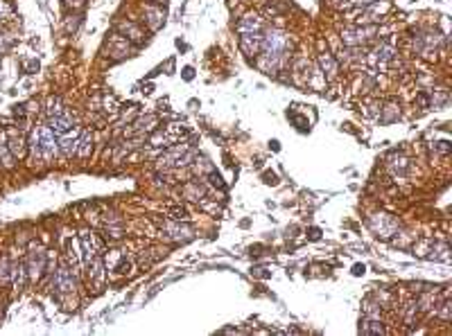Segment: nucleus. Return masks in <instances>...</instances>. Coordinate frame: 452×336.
Returning a JSON list of instances; mask_svg holds the SVG:
<instances>
[{"label":"nucleus","instance_id":"obj_1","mask_svg":"<svg viewBox=\"0 0 452 336\" xmlns=\"http://www.w3.org/2000/svg\"><path fill=\"white\" fill-rule=\"evenodd\" d=\"M30 149H32L34 158H43L50 160L52 156L59 149V143L55 140V133H52L50 127H36L32 133V140H30Z\"/></svg>","mask_w":452,"mask_h":336},{"label":"nucleus","instance_id":"obj_2","mask_svg":"<svg viewBox=\"0 0 452 336\" xmlns=\"http://www.w3.org/2000/svg\"><path fill=\"white\" fill-rule=\"evenodd\" d=\"M369 226L373 228V233H375L378 237H391V235H396V230H398L396 219L389 217V214H375V217H371Z\"/></svg>","mask_w":452,"mask_h":336},{"label":"nucleus","instance_id":"obj_3","mask_svg":"<svg viewBox=\"0 0 452 336\" xmlns=\"http://www.w3.org/2000/svg\"><path fill=\"white\" fill-rule=\"evenodd\" d=\"M378 30L375 27H355V30H344L341 32V39H344L346 45H360L364 41H369Z\"/></svg>","mask_w":452,"mask_h":336},{"label":"nucleus","instance_id":"obj_4","mask_svg":"<svg viewBox=\"0 0 452 336\" xmlns=\"http://www.w3.org/2000/svg\"><path fill=\"white\" fill-rule=\"evenodd\" d=\"M52 287L61 293H68L75 289V277H72V273L68 269H59L55 273V277H52Z\"/></svg>","mask_w":452,"mask_h":336},{"label":"nucleus","instance_id":"obj_5","mask_svg":"<svg viewBox=\"0 0 452 336\" xmlns=\"http://www.w3.org/2000/svg\"><path fill=\"white\" fill-rule=\"evenodd\" d=\"M240 48H242L244 54H258V52L262 50V34L260 32L242 34V39H240Z\"/></svg>","mask_w":452,"mask_h":336},{"label":"nucleus","instance_id":"obj_6","mask_svg":"<svg viewBox=\"0 0 452 336\" xmlns=\"http://www.w3.org/2000/svg\"><path fill=\"white\" fill-rule=\"evenodd\" d=\"M48 127L52 129V133L55 135H66L68 131H72L75 127H72V118L68 113H61V115H55V118H50V124Z\"/></svg>","mask_w":452,"mask_h":336},{"label":"nucleus","instance_id":"obj_7","mask_svg":"<svg viewBox=\"0 0 452 336\" xmlns=\"http://www.w3.org/2000/svg\"><path fill=\"white\" fill-rule=\"evenodd\" d=\"M91 149H93V133L88 129H84L80 133V138H77V151L75 154L82 156V158H86V156L91 154Z\"/></svg>","mask_w":452,"mask_h":336},{"label":"nucleus","instance_id":"obj_8","mask_svg":"<svg viewBox=\"0 0 452 336\" xmlns=\"http://www.w3.org/2000/svg\"><path fill=\"white\" fill-rule=\"evenodd\" d=\"M165 235H170V237L174 239H190L192 237V230L188 228V226H179V223H165Z\"/></svg>","mask_w":452,"mask_h":336},{"label":"nucleus","instance_id":"obj_9","mask_svg":"<svg viewBox=\"0 0 452 336\" xmlns=\"http://www.w3.org/2000/svg\"><path fill=\"white\" fill-rule=\"evenodd\" d=\"M59 149L64 156H72L77 151V138H75V129L68 131L66 135H61V143H59Z\"/></svg>","mask_w":452,"mask_h":336},{"label":"nucleus","instance_id":"obj_10","mask_svg":"<svg viewBox=\"0 0 452 336\" xmlns=\"http://www.w3.org/2000/svg\"><path fill=\"white\" fill-rule=\"evenodd\" d=\"M262 30V20L256 16H246L244 20L238 23V32L240 34H251V32H260Z\"/></svg>","mask_w":452,"mask_h":336},{"label":"nucleus","instance_id":"obj_11","mask_svg":"<svg viewBox=\"0 0 452 336\" xmlns=\"http://www.w3.org/2000/svg\"><path fill=\"white\" fill-rule=\"evenodd\" d=\"M80 241L84 246V255H86V262H93L95 260V241H93V235L91 233H82L80 235Z\"/></svg>","mask_w":452,"mask_h":336},{"label":"nucleus","instance_id":"obj_12","mask_svg":"<svg viewBox=\"0 0 452 336\" xmlns=\"http://www.w3.org/2000/svg\"><path fill=\"white\" fill-rule=\"evenodd\" d=\"M43 266H45V253H32V260H30V277L36 280V277L41 275V271H43Z\"/></svg>","mask_w":452,"mask_h":336},{"label":"nucleus","instance_id":"obj_13","mask_svg":"<svg viewBox=\"0 0 452 336\" xmlns=\"http://www.w3.org/2000/svg\"><path fill=\"white\" fill-rule=\"evenodd\" d=\"M9 151H12V156H23L25 154V140L20 138V135H12L9 138Z\"/></svg>","mask_w":452,"mask_h":336},{"label":"nucleus","instance_id":"obj_14","mask_svg":"<svg viewBox=\"0 0 452 336\" xmlns=\"http://www.w3.org/2000/svg\"><path fill=\"white\" fill-rule=\"evenodd\" d=\"M319 64H321L323 72H325L328 77H333L335 72H337V64L333 61V57H330V54H321V57H319Z\"/></svg>","mask_w":452,"mask_h":336},{"label":"nucleus","instance_id":"obj_15","mask_svg":"<svg viewBox=\"0 0 452 336\" xmlns=\"http://www.w3.org/2000/svg\"><path fill=\"white\" fill-rule=\"evenodd\" d=\"M0 162H3L5 167H14V156H12V151H9L7 143H5L3 138H0Z\"/></svg>","mask_w":452,"mask_h":336},{"label":"nucleus","instance_id":"obj_16","mask_svg":"<svg viewBox=\"0 0 452 336\" xmlns=\"http://www.w3.org/2000/svg\"><path fill=\"white\" fill-rule=\"evenodd\" d=\"M183 192H186V197L192 199V201H199V197H204V187H199L197 183H188V185L183 187Z\"/></svg>","mask_w":452,"mask_h":336},{"label":"nucleus","instance_id":"obj_17","mask_svg":"<svg viewBox=\"0 0 452 336\" xmlns=\"http://www.w3.org/2000/svg\"><path fill=\"white\" fill-rule=\"evenodd\" d=\"M48 113H50V118H55V115H61V113H64L59 97H50V102H48Z\"/></svg>","mask_w":452,"mask_h":336},{"label":"nucleus","instance_id":"obj_18","mask_svg":"<svg viewBox=\"0 0 452 336\" xmlns=\"http://www.w3.org/2000/svg\"><path fill=\"white\" fill-rule=\"evenodd\" d=\"M430 257H432V260L436 257V260H443V262H448V260H450V255H448V246H445V244L436 246V248L432 250V255H430Z\"/></svg>","mask_w":452,"mask_h":336},{"label":"nucleus","instance_id":"obj_19","mask_svg":"<svg viewBox=\"0 0 452 336\" xmlns=\"http://www.w3.org/2000/svg\"><path fill=\"white\" fill-rule=\"evenodd\" d=\"M91 277H93V280H95V282L102 280V262H99L97 257H95V260H93V271H91Z\"/></svg>","mask_w":452,"mask_h":336},{"label":"nucleus","instance_id":"obj_20","mask_svg":"<svg viewBox=\"0 0 452 336\" xmlns=\"http://www.w3.org/2000/svg\"><path fill=\"white\" fill-rule=\"evenodd\" d=\"M9 262L7 260H0V282H9Z\"/></svg>","mask_w":452,"mask_h":336},{"label":"nucleus","instance_id":"obj_21","mask_svg":"<svg viewBox=\"0 0 452 336\" xmlns=\"http://www.w3.org/2000/svg\"><path fill=\"white\" fill-rule=\"evenodd\" d=\"M12 12H14L12 5H9L7 0H0V18H9V16H12Z\"/></svg>","mask_w":452,"mask_h":336},{"label":"nucleus","instance_id":"obj_22","mask_svg":"<svg viewBox=\"0 0 452 336\" xmlns=\"http://www.w3.org/2000/svg\"><path fill=\"white\" fill-rule=\"evenodd\" d=\"M441 307H443V309H441V314H439V316L443 318V320H450V302H443V304H441Z\"/></svg>","mask_w":452,"mask_h":336},{"label":"nucleus","instance_id":"obj_23","mask_svg":"<svg viewBox=\"0 0 452 336\" xmlns=\"http://www.w3.org/2000/svg\"><path fill=\"white\" fill-rule=\"evenodd\" d=\"M210 181H213V185H217V187H224L222 178H219V174H215V172H210Z\"/></svg>","mask_w":452,"mask_h":336},{"label":"nucleus","instance_id":"obj_24","mask_svg":"<svg viewBox=\"0 0 452 336\" xmlns=\"http://www.w3.org/2000/svg\"><path fill=\"white\" fill-rule=\"evenodd\" d=\"M9 45H12V41L5 39V36H0V52H5V50L9 48Z\"/></svg>","mask_w":452,"mask_h":336},{"label":"nucleus","instance_id":"obj_25","mask_svg":"<svg viewBox=\"0 0 452 336\" xmlns=\"http://www.w3.org/2000/svg\"><path fill=\"white\" fill-rule=\"evenodd\" d=\"M353 273H355V275H360V273H364V266H360V264H357L355 269H353Z\"/></svg>","mask_w":452,"mask_h":336}]
</instances>
